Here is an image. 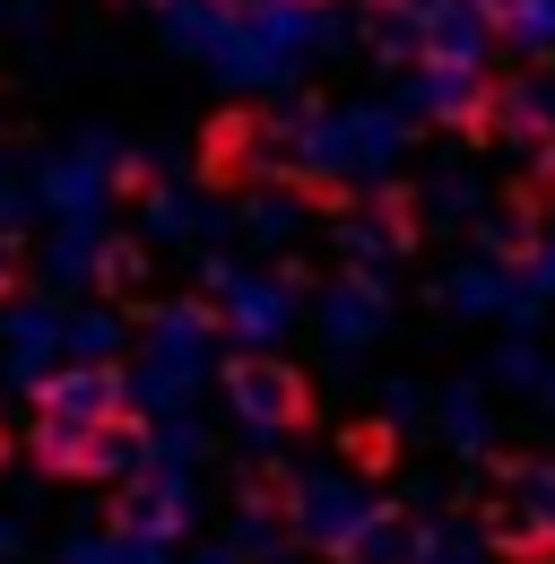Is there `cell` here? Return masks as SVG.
<instances>
[{"label":"cell","instance_id":"obj_7","mask_svg":"<svg viewBox=\"0 0 555 564\" xmlns=\"http://www.w3.org/2000/svg\"><path fill=\"white\" fill-rule=\"evenodd\" d=\"M521 209H555V156H538L530 174H521V192H512Z\"/></svg>","mask_w":555,"mask_h":564},{"label":"cell","instance_id":"obj_9","mask_svg":"<svg viewBox=\"0 0 555 564\" xmlns=\"http://www.w3.org/2000/svg\"><path fill=\"white\" fill-rule=\"evenodd\" d=\"M9 452H18V434H9V425H0V460H9Z\"/></svg>","mask_w":555,"mask_h":564},{"label":"cell","instance_id":"obj_2","mask_svg":"<svg viewBox=\"0 0 555 564\" xmlns=\"http://www.w3.org/2000/svg\"><path fill=\"white\" fill-rule=\"evenodd\" d=\"M261 113L252 105H226L217 122L200 131V183H217V192H243L252 183V165H261Z\"/></svg>","mask_w":555,"mask_h":564},{"label":"cell","instance_id":"obj_3","mask_svg":"<svg viewBox=\"0 0 555 564\" xmlns=\"http://www.w3.org/2000/svg\"><path fill=\"white\" fill-rule=\"evenodd\" d=\"M330 556L339 564H416V539H409V521H364V530H347V539H330Z\"/></svg>","mask_w":555,"mask_h":564},{"label":"cell","instance_id":"obj_4","mask_svg":"<svg viewBox=\"0 0 555 564\" xmlns=\"http://www.w3.org/2000/svg\"><path fill=\"white\" fill-rule=\"evenodd\" d=\"M96 286H105L122 313H148V252H139V235H113V243H105V261H96Z\"/></svg>","mask_w":555,"mask_h":564},{"label":"cell","instance_id":"obj_6","mask_svg":"<svg viewBox=\"0 0 555 564\" xmlns=\"http://www.w3.org/2000/svg\"><path fill=\"white\" fill-rule=\"evenodd\" d=\"M252 512L261 521H295V503H304V487H295V469H252Z\"/></svg>","mask_w":555,"mask_h":564},{"label":"cell","instance_id":"obj_8","mask_svg":"<svg viewBox=\"0 0 555 564\" xmlns=\"http://www.w3.org/2000/svg\"><path fill=\"white\" fill-rule=\"evenodd\" d=\"M26 295V270H18V252H0V304H18Z\"/></svg>","mask_w":555,"mask_h":564},{"label":"cell","instance_id":"obj_1","mask_svg":"<svg viewBox=\"0 0 555 564\" xmlns=\"http://www.w3.org/2000/svg\"><path fill=\"white\" fill-rule=\"evenodd\" d=\"M226 391H235V409H243V417L261 425V434H304V425L322 417L313 382H304L295 365H278V356H235Z\"/></svg>","mask_w":555,"mask_h":564},{"label":"cell","instance_id":"obj_5","mask_svg":"<svg viewBox=\"0 0 555 564\" xmlns=\"http://www.w3.org/2000/svg\"><path fill=\"white\" fill-rule=\"evenodd\" d=\"M339 452H347V469L391 478V469H400V425H391V417H356V425L339 434Z\"/></svg>","mask_w":555,"mask_h":564}]
</instances>
